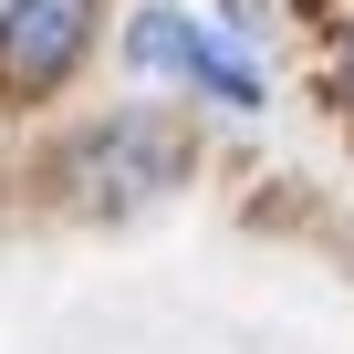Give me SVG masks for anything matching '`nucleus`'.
Segmentation results:
<instances>
[{
  "instance_id": "obj_3",
  "label": "nucleus",
  "mask_w": 354,
  "mask_h": 354,
  "mask_svg": "<svg viewBox=\"0 0 354 354\" xmlns=\"http://www.w3.org/2000/svg\"><path fill=\"white\" fill-rule=\"evenodd\" d=\"M125 53L146 63V73H177V84H198V94H219V104H261V73H250V53L240 42H219V32H198V21H177V11H146L136 32H125Z\"/></svg>"
},
{
  "instance_id": "obj_2",
  "label": "nucleus",
  "mask_w": 354,
  "mask_h": 354,
  "mask_svg": "<svg viewBox=\"0 0 354 354\" xmlns=\"http://www.w3.org/2000/svg\"><path fill=\"white\" fill-rule=\"evenodd\" d=\"M94 42V0H0V84L53 94Z\"/></svg>"
},
{
  "instance_id": "obj_4",
  "label": "nucleus",
  "mask_w": 354,
  "mask_h": 354,
  "mask_svg": "<svg viewBox=\"0 0 354 354\" xmlns=\"http://www.w3.org/2000/svg\"><path fill=\"white\" fill-rule=\"evenodd\" d=\"M333 73H344V94H354V42H344V63H333Z\"/></svg>"
},
{
  "instance_id": "obj_1",
  "label": "nucleus",
  "mask_w": 354,
  "mask_h": 354,
  "mask_svg": "<svg viewBox=\"0 0 354 354\" xmlns=\"http://www.w3.org/2000/svg\"><path fill=\"white\" fill-rule=\"evenodd\" d=\"M73 177H84V198L94 209H146V198H167L177 177H188V136H177L167 115H104L84 146H73Z\"/></svg>"
}]
</instances>
